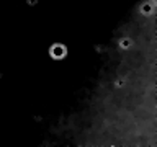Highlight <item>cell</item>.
<instances>
[{
  "mask_svg": "<svg viewBox=\"0 0 157 147\" xmlns=\"http://www.w3.org/2000/svg\"><path fill=\"white\" fill-rule=\"evenodd\" d=\"M64 54H65V47H64V46L56 44V46H52V47H51V56L52 57L61 59V57H64Z\"/></svg>",
  "mask_w": 157,
  "mask_h": 147,
  "instance_id": "obj_1",
  "label": "cell"
},
{
  "mask_svg": "<svg viewBox=\"0 0 157 147\" xmlns=\"http://www.w3.org/2000/svg\"><path fill=\"white\" fill-rule=\"evenodd\" d=\"M151 10H152V7H151V5H147V3L141 7V11H142V13H151Z\"/></svg>",
  "mask_w": 157,
  "mask_h": 147,
  "instance_id": "obj_2",
  "label": "cell"
},
{
  "mask_svg": "<svg viewBox=\"0 0 157 147\" xmlns=\"http://www.w3.org/2000/svg\"><path fill=\"white\" fill-rule=\"evenodd\" d=\"M121 46H123V47H128V46H129L128 39H123V41H121Z\"/></svg>",
  "mask_w": 157,
  "mask_h": 147,
  "instance_id": "obj_3",
  "label": "cell"
}]
</instances>
